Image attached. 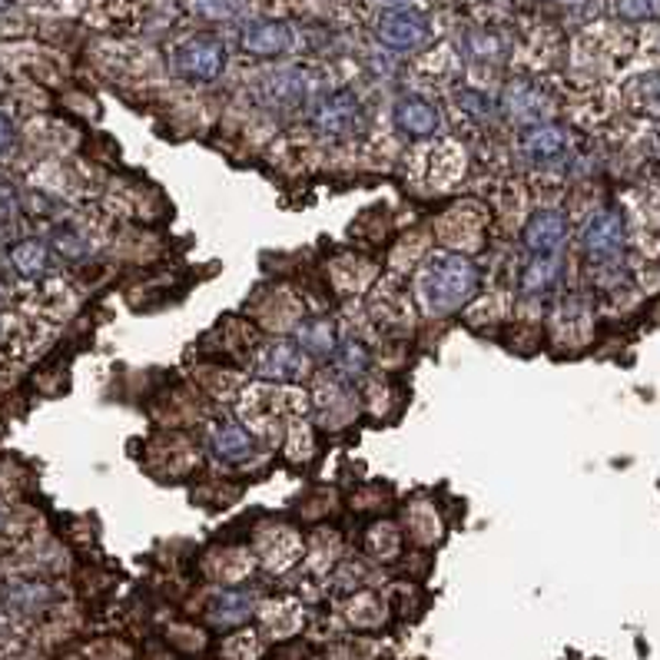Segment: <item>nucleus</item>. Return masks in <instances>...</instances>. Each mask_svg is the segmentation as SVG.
<instances>
[{"mask_svg": "<svg viewBox=\"0 0 660 660\" xmlns=\"http://www.w3.org/2000/svg\"><path fill=\"white\" fill-rule=\"evenodd\" d=\"M482 289L478 266L458 252H439L419 275V295L432 315H455Z\"/></svg>", "mask_w": 660, "mask_h": 660, "instance_id": "nucleus-1", "label": "nucleus"}, {"mask_svg": "<svg viewBox=\"0 0 660 660\" xmlns=\"http://www.w3.org/2000/svg\"><path fill=\"white\" fill-rule=\"evenodd\" d=\"M226 71V44L213 34H196L173 51V74L190 84H213Z\"/></svg>", "mask_w": 660, "mask_h": 660, "instance_id": "nucleus-2", "label": "nucleus"}, {"mask_svg": "<svg viewBox=\"0 0 660 660\" xmlns=\"http://www.w3.org/2000/svg\"><path fill=\"white\" fill-rule=\"evenodd\" d=\"M309 123H312L315 133H322L328 140L353 137L363 127V104L356 100L353 90H333V94L312 100Z\"/></svg>", "mask_w": 660, "mask_h": 660, "instance_id": "nucleus-3", "label": "nucleus"}, {"mask_svg": "<svg viewBox=\"0 0 660 660\" xmlns=\"http://www.w3.org/2000/svg\"><path fill=\"white\" fill-rule=\"evenodd\" d=\"M518 150L521 156L531 163V166H561L571 153H574V140H571V130L561 127V123H551V120H538V123H528L521 127L518 133Z\"/></svg>", "mask_w": 660, "mask_h": 660, "instance_id": "nucleus-4", "label": "nucleus"}, {"mask_svg": "<svg viewBox=\"0 0 660 660\" xmlns=\"http://www.w3.org/2000/svg\"><path fill=\"white\" fill-rule=\"evenodd\" d=\"M584 256L597 266H610L627 249V223L617 209H597L581 229Z\"/></svg>", "mask_w": 660, "mask_h": 660, "instance_id": "nucleus-5", "label": "nucleus"}, {"mask_svg": "<svg viewBox=\"0 0 660 660\" xmlns=\"http://www.w3.org/2000/svg\"><path fill=\"white\" fill-rule=\"evenodd\" d=\"M382 47L396 51V54H405V51H419L429 44L432 37V21L415 11V8H399V11H386L379 18V28H376Z\"/></svg>", "mask_w": 660, "mask_h": 660, "instance_id": "nucleus-6", "label": "nucleus"}, {"mask_svg": "<svg viewBox=\"0 0 660 660\" xmlns=\"http://www.w3.org/2000/svg\"><path fill=\"white\" fill-rule=\"evenodd\" d=\"M571 223L564 213L558 209H538L524 219L521 229V242L531 256H554L564 242H567Z\"/></svg>", "mask_w": 660, "mask_h": 660, "instance_id": "nucleus-7", "label": "nucleus"}, {"mask_svg": "<svg viewBox=\"0 0 660 660\" xmlns=\"http://www.w3.org/2000/svg\"><path fill=\"white\" fill-rule=\"evenodd\" d=\"M239 44L249 57H262V61H272V57H282L292 51V28L285 21H249L239 34Z\"/></svg>", "mask_w": 660, "mask_h": 660, "instance_id": "nucleus-8", "label": "nucleus"}, {"mask_svg": "<svg viewBox=\"0 0 660 660\" xmlns=\"http://www.w3.org/2000/svg\"><path fill=\"white\" fill-rule=\"evenodd\" d=\"M392 123L402 137L409 140H425L442 127V113L432 100L425 97H402L392 110Z\"/></svg>", "mask_w": 660, "mask_h": 660, "instance_id": "nucleus-9", "label": "nucleus"}, {"mask_svg": "<svg viewBox=\"0 0 660 660\" xmlns=\"http://www.w3.org/2000/svg\"><path fill=\"white\" fill-rule=\"evenodd\" d=\"M302 369V349L295 343H272L256 359V376L269 382H292Z\"/></svg>", "mask_w": 660, "mask_h": 660, "instance_id": "nucleus-10", "label": "nucleus"}, {"mask_svg": "<svg viewBox=\"0 0 660 660\" xmlns=\"http://www.w3.org/2000/svg\"><path fill=\"white\" fill-rule=\"evenodd\" d=\"M339 343H343L339 328L328 318H305L295 328V346L302 349V356H312V359H333Z\"/></svg>", "mask_w": 660, "mask_h": 660, "instance_id": "nucleus-11", "label": "nucleus"}, {"mask_svg": "<svg viewBox=\"0 0 660 660\" xmlns=\"http://www.w3.org/2000/svg\"><path fill=\"white\" fill-rule=\"evenodd\" d=\"M505 110H508V117H515L528 127V123H538L548 117V97L531 80H515L505 90Z\"/></svg>", "mask_w": 660, "mask_h": 660, "instance_id": "nucleus-12", "label": "nucleus"}, {"mask_svg": "<svg viewBox=\"0 0 660 660\" xmlns=\"http://www.w3.org/2000/svg\"><path fill=\"white\" fill-rule=\"evenodd\" d=\"M8 259H11V269L21 275V279H41L47 269H51V246L47 242H41V239H21V242H14L11 246V252H8Z\"/></svg>", "mask_w": 660, "mask_h": 660, "instance_id": "nucleus-13", "label": "nucleus"}, {"mask_svg": "<svg viewBox=\"0 0 660 660\" xmlns=\"http://www.w3.org/2000/svg\"><path fill=\"white\" fill-rule=\"evenodd\" d=\"M209 448L219 462H242L252 455V435L239 425V422H223L213 435H209Z\"/></svg>", "mask_w": 660, "mask_h": 660, "instance_id": "nucleus-14", "label": "nucleus"}, {"mask_svg": "<svg viewBox=\"0 0 660 660\" xmlns=\"http://www.w3.org/2000/svg\"><path fill=\"white\" fill-rule=\"evenodd\" d=\"M252 610H256V601L249 591H223L209 604V620L216 627H236V624L249 620Z\"/></svg>", "mask_w": 660, "mask_h": 660, "instance_id": "nucleus-15", "label": "nucleus"}, {"mask_svg": "<svg viewBox=\"0 0 660 660\" xmlns=\"http://www.w3.org/2000/svg\"><path fill=\"white\" fill-rule=\"evenodd\" d=\"M309 90H312V80L299 67L279 71L275 77L266 80V97H272L275 107H295L309 97Z\"/></svg>", "mask_w": 660, "mask_h": 660, "instance_id": "nucleus-16", "label": "nucleus"}, {"mask_svg": "<svg viewBox=\"0 0 660 660\" xmlns=\"http://www.w3.org/2000/svg\"><path fill=\"white\" fill-rule=\"evenodd\" d=\"M561 275V259L558 256H531L521 269V292L524 295H541L548 292Z\"/></svg>", "mask_w": 660, "mask_h": 660, "instance_id": "nucleus-17", "label": "nucleus"}, {"mask_svg": "<svg viewBox=\"0 0 660 660\" xmlns=\"http://www.w3.org/2000/svg\"><path fill=\"white\" fill-rule=\"evenodd\" d=\"M333 366L343 379H363L369 372V349L356 339H346L333 353Z\"/></svg>", "mask_w": 660, "mask_h": 660, "instance_id": "nucleus-18", "label": "nucleus"}, {"mask_svg": "<svg viewBox=\"0 0 660 660\" xmlns=\"http://www.w3.org/2000/svg\"><path fill=\"white\" fill-rule=\"evenodd\" d=\"M627 97H630V104H634L637 110H643V113H660V71L637 77V80L627 87Z\"/></svg>", "mask_w": 660, "mask_h": 660, "instance_id": "nucleus-19", "label": "nucleus"}, {"mask_svg": "<svg viewBox=\"0 0 660 660\" xmlns=\"http://www.w3.org/2000/svg\"><path fill=\"white\" fill-rule=\"evenodd\" d=\"M11 597H14V601H11L14 607H21V610H37V607L47 604L51 591H47L44 584H21V587H14Z\"/></svg>", "mask_w": 660, "mask_h": 660, "instance_id": "nucleus-20", "label": "nucleus"}, {"mask_svg": "<svg viewBox=\"0 0 660 660\" xmlns=\"http://www.w3.org/2000/svg\"><path fill=\"white\" fill-rule=\"evenodd\" d=\"M196 8L209 21H229L242 11V0H196Z\"/></svg>", "mask_w": 660, "mask_h": 660, "instance_id": "nucleus-21", "label": "nucleus"}, {"mask_svg": "<svg viewBox=\"0 0 660 660\" xmlns=\"http://www.w3.org/2000/svg\"><path fill=\"white\" fill-rule=\"evenodd\" d=\"M617 8H620L624 18L647 21V18H657V14H660V0H620Z\"/></svg>", "mask_w": 660, "mask_h": 660, "instance_id": "nucleus-22", "label": "nucleus"}, {"mask_svg": "<svg viewBox=\"0 0 660 660\" xmlns=\"http://www.w3.org/2000/svg\"><path fill=\"white\" fill-rule=\"evenodd\" d=\"M462 107H465L468 113H475V117H485V113L491 110V104H488L485 94H478V90H462Z\"/></svg>", "mask_w": 660, "mask_h": 660, "instance_id": "nucleus-23", "label": "nucleus"}, {"mask_svg": "<svg viewBox=\"0 0 660 660\" xmlns=\"http://www.w3.org/2000/svg\"><path fill=\"white\" fill-rule=\"evenodd\" d=\"M11 147H14V123L11 117L0 113V153H8Z\"/></svg>", "mask_w": 660, "mask_h": 660, "instance_id": "nucleus-24", "label": "nucleus"}, {"mask_svg": "<svg viewBox=\"0 0 660 660\" xmlns=\"http://www.w3.org/2000/svg\"><path fill=\"white\" fill-rule=\"evenodd\" d=\"M386 4H399V0H386Z\"/></svg>", "mask_w": 660, "mask_h": 660, "instance_id": "nucleus-25", "label": "nucleus"}]
</instances>
